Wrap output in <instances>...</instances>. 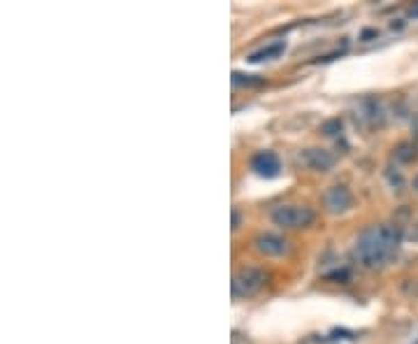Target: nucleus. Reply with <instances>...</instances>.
<instances>
[{"mask_svg": "<svg viewBox=\"0 0 418 344\" xmlns=\"http://www.w3.org/2000/svg\"><path fill=\"white\" fill-rule=\"evenodd\" d=\"M400 244H402L400 228H395L390 224H376L360 233L358 240H355L353 253L362 267L379 270V267H386L397 256Z\"/></svg>", "mask_w": 418, "mask_h": 344, "instance_id": "obj_1", "label": "nucleus"}, {"mask_svg": "<svg viewBox=\"0 0 418 344\" xmlns=\"http://www.w3.org/2000/svg\"><path fill=\"white\" fill-rule=\"evenodd\" d=\"M314 214L311 208H307V205H279L272 212V221L277 226H281V228H307V226L314 224Z\"/></svg>", "mask_w": 418, "mask_h": 344, "instance_id": "obj_2", "label": "nucleus"}, {"mask_svg": "<svg viewBox=\"0 0 418 344\" xmlns=\"http://www.w3.org/2000/svg\"><path fill=\"white\" fill-rule=\"evenodd\" d=\"M265 281H268V274L261 267H242L233 277V295L235 298H251L265 286Z\"/></svg>", "mask_w": 418, "mask_h": 344, "instance_id": "obj_3", "label": "nucleus"}, {"mask_svg": "<svg viewBox=\"0 0 418 344\" xmlns=\"http://www.w3.org/2000/svg\"><path fill=\"white\" fill-rule=\"evenodd\" d=\"M323 203H325L327 212H332V214H341V212H346L353 205V196L346 187H339L337 184V187H330L325 191Z\"/></svg>", "mask_w": 418, "mask_h": 344, "instance_id": "obj_4", "label": "nucleus"}, {"mask_svg": "<svg viewBox=\"0 0 418 344\" xmlns=\"http://www.w3.org/2000/svg\"><path fill=\"white\" fill-rule=\"evenodd\" d=\"M251 168L256 170V175L272 180V177H277L279 170H281V161H279V156L272 154V151H261V154L254 156V161H251Z\"/></svg>", "mask_w": 418, "mask_h": 344, "instance_id": "obj_5", "label": "nucleus"}, {"mask_svg": "<svg viewBox=\"0 0 418 344\" xmlns=\"http://www.w3.org/2000/svg\"><path fill=\"white\" fill-rule=\"evenodd\" d=\"M254 244L263 256H284L288 251V242L284 237L274 235V233H263V235L256 237Z\"/></svg>", "mask_w": 418, "mask_h": 344, "instance_id": "obj_6", "label": "nucleus"}, {"mask_svg": "<svg viewBox=\"0 0 418 344\" xmlns=\"http://www.w3.org/2000/svg\"><path fill=\"white\" fill-rule=\"evenodd\" d=\"M297 161L309 170H330L334 165V156L327 154L325 149H304Z\"/></svg>", "mask_w": 418, "mask_h": 344, "instance_id": "obj_7", "label": "nucleus"}, {"mask_svg": "<svg viewBox=\"0 0 418 344\" xmlns=\"http://www.w3.org/2000/svg\"><path fill=\"white\" fill-rule=\"evenodd\" d=\"M286 52V42H272L268 47H263V49L254 52L249 56L251 63H261V61H272V58H279L281 54Z\"/></svg>", "mask_w": 418, "mask_h": 344, "instance_id": "obj_8", "label": "nucleus"}, {"mask_svg": "<svg viewBox=\"0 0 418 344\" xmlns=\"http://www.w3.org/2000/svg\"><path fill=\"white\" fill-rule=\"evenodd\" d=\"M395 158H397V161H402V163L414 161V158H416V147H414V144H409V142L400 144V147L395 149Z\"/></svg>", "mask_w": 418, "mask_h": 344, "instance_id": "obj_9", "label": "nucleus"}, {"mask_svg": "<svg viewBox=\"0 0 418 344\" xmlns=\"http://www.w3.org/2000/svg\"><path fill=\"white\" fill-rule=\"evenodd\" d=\"M256 75H242V72H233V84L235 86H240V84H247V86H251V84H263V79H254Z\"/></svg>", "mask_w": 418, "mask_h": 344, "instance_id": "obj_10", "label": "nucleus"}, {"mask_svg": "<svg viewBox=\"0 0 418 344\" xmlns=\"http://www.w3.org/2000/svg\"><path fill=\"white\" fill-rule=\"evenodd\" d=\"M237 226H240V214L233 212V228H237Z\"/></svg>", "mask_w": 418, "mask_h": 344, "instance_id": "obj_11", "label": "nucleus"}, {"mask_svg": "<svg viewBox=\"0 0 418 344\" xmlns=\"http://www.w3.org/2000/svg\"><path fill=\"white\" fill-rule=\"evenodd\" d=\"M414 135L418 137V114L414 116Z\"/></svg>", "mask_w": 418, "mask_h": 344, "instance_id": "obj_12", "label": "nucleus"}, {"mask_svg": "<svg viewBox=\"0 0 418 344\" xmlns=\"http://www.w3.org/2000/svg\"><path fill=\"white\" fill-rule=\"evenodd\" d=\"M414 191H416V194H418V175L414 177Z\"/></svg>", "mask_w": 418, "mask_h": 344, "instance_id": "obj_13", "label": "nucleus"}, {"mask_svg": "<svg viewBox=\"0 0 418 344\" xmlns=\"http://www.w3.org/2000/svg\"><path fill=\"white\" fill-rule=\"evenodd\" d=\"M411 17H418V5H416L414 10H411Z\"/></svg>", "mask_w": 418, "mask_h": 344, "instance_id": "obj_14", "label": "nucleus"}, {"mask_svg": "<svg viewBox=\"0 0 418 344\" xmlns=\"http://www.w3.org/2000/svg\"><path fill=\"white\" fill-rule=\"evenodd\" d=\"M416 240H418V230H416Z\"/></svg>", "mask_w": 418, "mask_h": 344, "instance_id": "obj_15", "label": "nucleus"}, {"mask_svg": "<svg viewBox=\"0 0 418 344\" xmlns=\"http://www.w3.org/2000/svg\"><path fill=\"white\" fill-rule=\"evenodd\" d=\"M414 344H418V340H416V342H414Z\"/></svg>", "mask_w": 418, "mask_h": 344, "instance_id": "obj_16", "label": "nucleus"}]
</instances>
